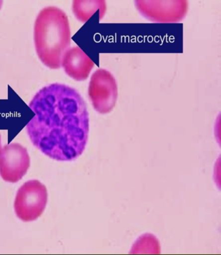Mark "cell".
<instances>
[{
  "instance_id": "cell-3",
  "label": "cell",
  "mask_w": 221,
  "mask_h": 255,
  "mask_svg": "<svg viewBox=\"0 0 221 255\" xmlns=\"http://www.w3.org/2000/svg\"><path fill=\"white\" fill-rule=\"evenodd\" d=\"M48 203V191L37 180H31L21 186L14 201L17 217L24 222L37 220L44 213Z\"/></svg>"
},
{
  "instance_id": "cell-2",
  "label": "cell",
  "mask_w": 221,
  "mask_h": 255,
  "mask_svg": "<svg viewBox=\"0 0 221 255\" xmlns=\"http://www.w3.org/2000/svg\"><path fill=\"white\" fill-rule=\"evenodd\" d=\"M34 42L42 63L50 69H59L71 44L70 23L65 12L56 7L40 10L34 26Z\"/></svg>"
},
{
  "instance_id": "cell-9",
  "label": "cell",
  "mask_w": 221,
  "mask_h": 255,
  "mask_svg": "<svg viewBox=\"0 0 221 255\" xmlns=\"http://www.w3.org/2000/svg\"><path fill=\"white\" fill-rule=\"evenodd\" d=\"M1 135H0V152H1Z\"/></svg>"
},
{
  "instance_id": "cell-10",
  "label": "cell",
  "mask_w": 221,
  "mask_h": 255,
  "mask_svg": "<svg viewBox=\"0 0 221 255\" xmlns=\"http://www.w3.org/2000/svg\"><path fill=\"white\" fill-rule=\"evenodd\" d=\"M2 5H3V1H1V0H0V10H1Z\"/></svg>"
},
{
  "instance_id": "cell-5",
  "label": "cell",
  "mask_w": 221,
  "mask_h": 255,
  "mask_svg": "<svg viewBox=\"0 0 221 255\" xmlns=\"http://www.w3.org/2000/svg\"><path fill=\"white\" fill-rule=\"evenodd\" d=\"M134 5L147 20L160 23L180 22L185 18L189 7L185 0H138Z\"/></svg>"
},
{
  "instance_id": "cell-8",
  "label": "cell",
  "mask_w": 221,
  "mask_h": 255,
  "mask_svg": "<svg viewBox=\"0 0 221 255\" xmlns=\"http://www.w3.org/2000/svg\"><path fill=\"white\" fill-rule=\"evenodd\" d=\"M73 12L77 20L86 23L98 10H100V20H102L107 11L106 1L103 0L73 1Z\"/></svg>"
},
{
  "instance_id": "cell-4",
  "label": "cell",
  "mask_w": 221,
  "mask_h": 255,
  "mask_svg": "<svg viewBox=\"0 0 221 255\" xmlns=\"http://www.w3.org/2000/svg\"><path fill=\"white\" fill-rule=\"evenodd\" d=\"M89 96L96 111L106 115L116 104L118 89L116 80L109 70L99 69L92 74L89 86Z\"/></svg>"
},
{
  "instance_id": "cell-1",
  "label": "cell",
  "mask_w": 221,
  "mask_h": 255,
  "mask_svg": "<svg viewBox=\"0 0 221 255\" xmlns=\"http://www.w3.org/2000/svg\"><path fill=\"white\" fill-rule=\"evenodd\" d=\"M35 117L27 124L30 140L43 153L59 161L82 155L89 135V114L82 96L69 86L43 88L29 104Z\"/></svg>"
},
{
  "instance_id": "cell-6",
  "label": "cell",
  "mask_w": 221,
  "mask_h": 255,
  "mask_svg": "<svg viewBox=\"0 0 221 255\" xmlns=\"http://www.w3.org/2000/svg\"><path fill=\"white\" fill-rule=\"evenodd\" d=\"M30 157L25 147L20 143L5 145L0 152V176L8 183H15L26 174Z\"/></svg>"
},
{
  "instance_id": "cell-7",
  "label": "cell",
  "mask_w": 221,
  "mask_h": 255,
  "mask_svg": "<svg viewBox=\"0 0 221 255\" xmlns=\"http://www.w3.org/2000/svg\"><path fill=\"white\" fill-rule=\"evenodd\" d=\"M94 66V61L78 46L68 49L62 59L66 74L77 81L87 79Z\"/></svg>"
}]
</instances>
